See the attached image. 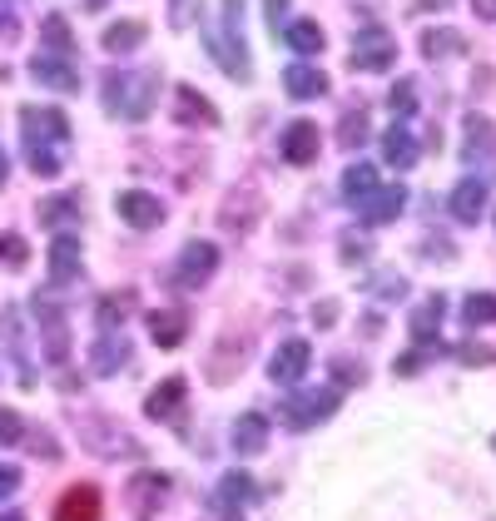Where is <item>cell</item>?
Instances as JSON below:
<instances>
[{
    "instance_id": "obj_18",
    "label": "cell",
    "mask_w": 496,
    "mask_h": 521,
    "mask_svg": "<svg viewBox=\"0 0 496 521\" xmlns=\"http://www.w3.org/2000/svg\"><path fill=\"white\" fill-rule=\"evenodd\" d=\"M75 273H80V239L60 234V239L50 244V278H55V283H70Z\"/></svg>"
},
{
    "instance_id": "obj_38",
    "label": "cell",
    "mask_w": 496,
    "mask_h": 521,
    "mask_svg": "<svg viewBox=\"0 0 496 521\" xmlns=\"http://www.w3.org/2000/svg\"><path fill=\"white\" fill-rule=\"evenodd\" d=\"M462 358H467V363H492V353H487V348H462Z\"/></svg>"
},
{
    "instance_id": "obj_6",
    "label": "cell",
    "mask_w": 496,
    "mask_h": 521,
    "mask_svg": "<svg viewBox=\"0 0 496 521\" xmlns=\"http://www.w3.org/2000/svg\"><path fill=\"white\" fill-rule=\"evenodd\" d=\"M115 209H120L124 224H134V229H154V224H164V204H159L154 194H144V189H124L120 199H115Z\"/></svg>"
},
{
    "instance_id": "obj_34",
    "label": "cell",
    "mask_w": 496,
    "mask_h": 521,
    "mask_svg": "<svg viewBox=\"0 0 496 521\" xmlns=\"http://www.w3.org/2000/svg\"><path fill=\"white\" fill-rule=\"evenodd\" d=\"M363 134H368V120H363V115H343V130H338L343 144H358Z\"/></svg>"
},
{
    "instance_id": "obj_7",
    "label": "cell",
    "mask_w": 496,
    "mask_h": 521,
    "mask_svg": "<svg viewBox=\"0 0 496 521\" xmlns=\"http://www.w3.org/2000/svg\"><path fill=\"white\" fill-rule=\"evenodd\" d=\"M333 412H338V392H308L303 402H288V407H283V422L303 432V427H313V422H323V417H333Z\"/></svg>"
},
{
    "instance_id": "obj_3",
    "label": "cell",
    "mask_w": 496,
    "mask_h": 521,
    "mask_svg": "<svg viewBox=\"0 0 496 521\" xmlns=\"http://www.w3.org/2000/svg\"><path fill=\"white\" fill-rule=\"evenodd\" d=\"M397 65V40L382 30V25H368L353 35V70H387Z\"/></svg>"
},
{
    "instance_id": "obj_25",
    "label": "cell",
    "mask_w": 496,
    "mask_h": 521,
    "mask_svg": "<svg viewBox=\"0 0 496 521\" xmlns=\"http://www.w3.org/2000/svg\"><path fill=\"white\" fill-rule=\"evenodd\" d=\"M492 139H496L492 120H487V115H472V120H467V159L492 154Z\"/></svg>"
},
{
    "instance_id": "obj_1",
    "label": "cell",
    "mask_w": 496,
    "mask_h": 521,
    "mask_svg": "<svg viewBox=\"0 0 496 521\" xmlns=\"http://www.w3.org/2000/svg\"><path fill=\"white\" fill-rule=\"evenodd\" d=\"M20 130H25V154H30V169L35 174H60V149L50 144H70V125L60 110H25L20 115Z\"/></svg>"
},
{
    "instance_id": "obj_41",
    "label": "cell",
    "mask_w": 496,
    "mask_h": 521,
    "mask_svg": "<svg viewBox=\"0 0 496 521\" xmlns=\"http://www.w3.org/2000/svg\"><path fill=\"white\" fill-rule=\"evenodd\" d=\"M5 15H10V0H0V20H5Z\"/></svg>"
},
{
    "instance_id": "obj_19",
    "label": "cell",
    "mask_w": 496,
    "mask_h": 521,
    "mask_svg": "<svg viewBox=\"0 0 496 521\" xmlns=\"http://www.w3.org/2000/svg\"><path fill=\"white\" fill-rule=\"evenodd\" d=\"M382 159H387L392 169H412V164H417V139L402 130V125H392V130L382 134Z\"/></svg>"
},
{
    "instance_id": "obj_28",
    "label": "cell",
    "mask_w": 496,
    "mask_h": 521,
    "mask_svg": "<svg viewBox=\"0 0 496 521\" xmlns=\"http://www.w3.org/2000/svg\"><path fill=\"white\" fill-rule=\"evenodd\" d=\"M387 105H392L397 120H412V115H417V80H397L392 95H387Z\"/></svg>"
},
{
    "instance_id": "obj_35",
    "label": "cell",
    "mask_w": 496,
    "mask_h": 521,
    "mask_svg": "<svg viewBox=\"0 0 496 521\" xmlns=\"http://www.w3.org/2000/svg\"><path fill=\"white\" fill-rule=\"evenodd\" d=\"M15 487H20V472L15 467H0V497H10Z\"/></svg>"
},
{
    "instance_id": "obj_43",
    "label": "cell",
    "mask_w": 496,
    "mask_h": 521,
    "mask_svg": "<svg viewBox=\"0 0 496 521\" xmlns=\"http://www.w3.org/2000/svg\"><path fill=\"white\" fill-rule=\"evenodd\" d=\"M492 447H496V437H492Z\"/></svg>"
},
{
    "instance_id": "obj_32",
    "label": "cell",
    "mask_w": 496,
    "mask_h": 521,
    "mask_svg": "<svg viewBox=\"0 0 496 521\" xmlns=\"http://www.w3.org/2000/svg\"><path fill=\"white\" fill-rule=\"evenodd\" d=\"M124 313H129V293H110V298L100 303V323H105V328L124 323Z\"/></svg>"
},
{
    "instance_id": "obj_23",
    "label": "cell",
    "mask_w": 496,
    "mask_h": 521,
    "mask_svg": "<svg viewBox=\"0 0 496 521\" xmlns=\"http://www.w3.org/2000/svg\"><path fill=\"white\" fill-rule=\"evenodd\" d=\"M372 189H377V169L372 164H353L348 174H343V199H353V204H363Z\"/></svg>"
},
{
    "instance_id": "obj_15",
    "label": "cell",
    "mask_w": 496,
    "mask_h": 521,
    "mask_svg": "<svg viewBox=\"0 0 496 521\" xmlns=\"http://www.w3.org/2000/svg\"><path fill=\"white\" fill-rule=\"evenodd\" d=\"M149 333H154V343H159V348H179V343H184V333H189L184 308H159V313H149Z\"/></svg>"
},
{
    "instance_id": "obj_22",
    "label": "cell",
    "mask_w": 496,
    "mask_h": 521,
    "mask_svg": "<svg viewBox=\"0 0 496 521\" xmlns=\"http://www.w3.org/2000/svg\"><path fill=\"white\" fill-rule=\"evenodd\" d=\"M139 45H144V25H139V20H115V25L105 30V50H110V55L139 50Z\"/></svg>"
},
{
    "instance_id": "obj_5",
    "label": "cell",
    "mask_w": 496,
    "mask_h": 521,
    "mask_svg": "<svg viewBox=\"0 0 496 521\" xmlns=\"http://www.w3.org/2000/svg\"><path fill=\"white\" fill-rule=\"evenodd\" d=\"M30 75H35L40 85L60 90V95L80 90V65H70V55H50V50H40V55H35V65H30Z\"/></svg>"
},
{
    "instance_id": "obj_13",
    "label": "cell",
    "mask_w": 496,
    "mask_h": 521,
    "mask_svg": "<svg viewBox=\"0 0 496 521\" xmlns=\"http://www.w3.org/2000/svg\"><path fill=\"white\" fill-rule=\"evenodd\" d=\"M283 85H288L293 100H318V95H328V75H323L318 65H288V70H283Z\"/></svg>"
},
{
    "instance_id": "obj_24",
    "label": "cell",
    "mask_w": 496,
    "mask_h": 521,
    "mask_svg": "<svg viewBox=\"0 0 496 521\" xmlns=\"http://www.w3.org/2000/svg\"><path fill=\"white\" fill-rule=\"evenodd\" d=\"M442 313H447V308H442V298H427V303L412 313V338H417V343H427V338H432V328H442Z\"/></svg>"
},
{
    "instance_id": "obj_26",
    "label": "cell",
    "mask_w": 496,
    "mask_h": 521,
    "mask_svg": "<svg viewBox=\"0 0 496 521\" xmlns=\"http://www.w3.org/2000/svg\"><path fill=\"white\" fill-rule=\"evenodd\" d=\"M40 35H45V45H50L55 55H70V50H75V40H70V25H65V15H45V20H40Z\"/></svg>"
},
{
    "instance_id": "obj_10",
    "label": "cell",
    "mask_w": 496,
    "mask_h": 521,
    "mask_svg": "<svg viewBox=\"0 0 496 521\" xmlns=\"http://www.w3.org/2000/svg\"><path fill=\"white\" fill-rule=\"evenodd\" d=\"M402 204H407V189L402 184H377L368 199H363V219L368 224H392L402 214Z\"/></svg>"
},
{
    "instance_id": "obj_33",
    "label": "cell",
    "mask_w": 496,
    "mask_h": 521,
    "mask_svg": "<svg viewBox=\"0 0 496 521\" xmlns=\"http://www.w3.org/2000/svg\"><path fill=\"white\" fill-rule=\"evenodd\" d=\"M0 259L10 263V268H20V263L30 259V249H25V239H20V234H0Z\"/></svg>"
},
{
    "instance_id": "obj_29",
    "label": "cell",
    "mask_w": 496,
    "mask_h": 521,
    "mask_svg": "<svg viewBox=\"0 0 496 521\" xmlns=\"http://www.w3.org/2000/svg\"><path fill=\"white\" fill-rule=\"evenodd\" d=\"M462 318H467L472 328H487V323H496V293H472V298H467V308H462Z\"/></svg>"
},
{
    "instance_id": "obj_30",
    "label": "cell",
    "mask_w": 496,
    "mask_h": 521,
    "mask_svg": "<svg viewBox=\"0 0 496 521\" xmlns=\"http://www.w3.org/2000/svg\"><path fill=\"white\" fill-rule=\"evenodd\" d=\"M248 492H253V482H248L244 472H229V477L219 482V497H224V507H229V512H234V507H244Z\"/></svg>"
},
{
    "instance_id": "obj_12",
    "label": "cell",
    "mask_w": 496,
    "mask_h": 521,
    "mask_svg": "<svg viewBox=\"0 0 496 521\" xmlns=\"http://www.w3.org/2000/svg\"><path fill=\"white\" fill-rule=\"evenodd\" d=\"M263 447H268V417L263 412H244L234 422V452L239 457H258Z\"/></svg>"
},
{
    "instance_id": "obj_20",
    "label": "cell",
    "mask_w": 496,
    "mask_h": 521,
    "mask_svg": "<svg viewBox=\"0 0 496 521\" xmlns=\"http://www.w3.org/2000/svg\"><path fill=\"white\" fill-rule=\"evenodd\" d=\"M174 100H179V120H189V125H194V120H199V125H219V110H214L194 85H179Z\"/></svg>"
},
{
    "instance_id": "obj_8",
    "label": "cell",
    "mask_w": 496,
    "mask_h": 521,
    "mask_svg": "<svg viewBox=\"0 0 496 521\" xmlns=\"http://www.w3.org/2000/svg\"><path fill=\"white\" fill-rule=\"evenodd\" d=\"M219 268V249L209 244V239H194V244H184V254H179V283H204L209 273Z\"/></svg>"
},
{
    "instance_id": "obj_11",
    "label": "cell",
    "mask_w": 496,
    "mask_h": 521,
    "mask_svg": "<svg viewBox=\"0 0 496 521\" xmlns=\"http://www.w3.org/2000/svg\"><path fill=\"white\" fill-rule=\"evenodd\" d=\"M55 521H100V492L85 482V487H70L55 507Z\"/></svg>"
},
{
    "instance_id": "obj_42",
    "label": "cell",
    "mask_w": 496,
    "mask_h": 521,
    "mask_svg": "<svg viewBox=\"0 0 496 521\" xmlns=\"http://www.w3.org/2000/svg\"><path fill=\"white\" fill-rule=\"evenodd\" d=\"M0 521H20V517H0Z\"/></svg>"
},
{
    "instance_id": "obj_16",
    "label": "cell",
    "mask_w": 496,
    "mask_h": 521,
    "mask_svg": "<svg viewBox=\"0 0 496 521\" xmlns=\"http://www.w3.org/2000/svg\"><path fill=\"white\" fill-rule=\"evenodd\" d=\"M184 392H189V388H184V378H164L159 388H154L149 397H144V412L164 422V417H174V412L184 407Z\"/></svg>"
},
{
    "instance_id": "obj_14",
    "label": "cell",
    "mask_w": 496,
    "mask_h": 521,
    "mask_svg": "<svg viewBox=\"0 0 496 521\" xmlns=\"http://www.w3.org/2000/svg\"><path fill=\"white\" fill-rule=\"evenodd\" d=\"M452 214H457L462 224H477V219L487 214V184H482V179H462V184L452 189Z\"/></svg>"
},
{
    "instance_id": "obj_37",
    "label": "cell",
    "mask_w": 496,
    "mask_h": 521,
    "mask_svg": "<svg viewBox=\"0 0 496 521\" xmlns=\"http://www.w3.org/2000/svg\"><path fill=\"white\" fill-rule=\"evenodd\" d=\"M472 10H477L482 20H496V0H472Z\"/></svg>"
},
{
    "instance_id": "obj_2",
    "label": "cell",
    "mask_w": 496,
    "mask_h": 521,
    "mask_svg": "<svg viewBox=\"0 0 496 521\" xmlns=\"http://www.w3.org/2000/svg\"><path fill=\"white\" fill-rule=\"evenodd\" d=\"M105 105L120 120H144L159 105V75L154 70H124L105 80Z\"/></svg>"
},
{
    "instance_id": "obj_4",
    "label": "cell",
    "mask_w": 496,
    "mask_h": 521,
    "mask_svg": "<svg viewBox=\"0 0 496 521\" xmlns=\"http://www.w3.org/2000/svg\"><path fill=\"white\" fill-rule=\"evenodd\" d=\"M308 363H313V348H308L303 338H288V343H278V353H273V363H268V378L283 383V388H293V383L308 373Z\"/></svg>"
},
{
    "instance_id": "obj_27",
    "label": "cell",
    "mask_w": 496,
    "mask_h": 521,
    "mask_svg": "<svg viewBox=\"0 0 496 521\" xmlns=\"http://www.w3.org/2000/svg\"><path fill=\"white\" fill-rule=\"evenodd\" d=\"M462 50V35H452V30H427L422 35V55L427 60H442V55H457Z\"/></svg>"
},
{
    "instance_id": "obj_17",
    "label": "cell",
    "mask_w": 496,
    "mask_h": 521,
    "mask_svg": "<svg viewBox=\"0 0 496 521\" xmlns=\"http://www.w3.org/2000/svg\"><path fill=\"white\" fill-rule=\"evenodd\" d=\"M283 45L293 55H318L323 50V25L318 20H288L283 25Z\"/></svg>"
},
{
    "instance_id": "obj_39",
    "label": "cell",
    "mask_w": 496,
    "mask_h": 521,
    "mask_svg": "<svg viewBox=\"0 0 496 521\" xmlns=\"http://www.w3.org/2000/svg\"><path fill=\"white\" fill-rule=\"evenodd\" d=\"M189 20V0H174V25H184Z\"/></svg>"
},
{
    "instance_id": "obj_36",
    "label": "cell",
    "mask_w": 496,
    "mask_h": 521,
    "mask_svg": "<svg viewBox=\"0 0 496 521\" xmlns=\"http://www.w3.org/2000/svg\"><path fill=\"white\" fill-rule=\"evenodd\" d=\"M263 10H268V20H273V30H278V15L288 10V0H263Z\"/></svg>"
},
{
    "instance_id": "obj_9",
    "label": "cell",
    "mask_w": 496,
    "mask_h": 521,
    "mask_svg": "<svg viewBox=\"0 0 496 521\" xmlns=\"http://www.w3.org/2000/svg\"><path fill=\"white\" fill-rule=\"evenodd\" d=\"M318 125L313 120H293L288 130H283V159L288 164H313L318 159Z\"/></svg>"
},
{
    "instance_id": "obj_40",
    "label": "cell",
    "mask_w": 496,
    "mask_h": 521,
    "mask_svg": "<svg viewBox=\"0 0 496 521\" xmlns=\"http://www.w3.org/2000/svg\"><path fill=\"white\" fill-rule=\"evenodd\" d=\"M5 174H10V159H5V149H0V184H5Z\"/></svg>"
},
{
    "instance_id": "obj_31",
    "label": "cell",
    "mask_w": 496,
    "mask_h": 521,
    "mask_svg": "<svg viewBox=\"0 0 496 521\" xmlns=\"http://www.w3.org/2000/svg\"><path fill=\"white\" fill-rule=\"evenodd\" d=\"M20 437H25V422H20V412L0 407V447H15Z\"/></svg>"
},
{
    "instance_id": "obj_21",
    "label": "cell",
    "mask_w": 496,
    "mask_h": 521,
    "mask_svg": "<svg viewBox=\"0 0 496 521\" xmlns=\"http://www.w3.org/2000/svg\"><path fill=\"white\" fill-rule=\"evenodd\" d=\"M124 358H129V348H124V338H100L95 348H90V363H95V373H120Z\"/></svg>"
}]
</instances>
